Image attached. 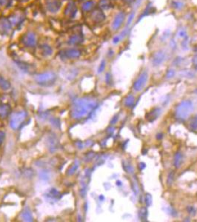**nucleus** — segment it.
<instances>
[{
  "label": "nucleus",
  "mask_w": 197,
  "mask_h": 222,
  "mask_svg": "<svg viewBox=\"0 0 197 222\" xmlns=\"http://www.w3.org/2000/svg\"><path fill=\"white\" fill-rule=\"evenodd\" d=\"M40 50H41L43 55H45V56H49L53 53L52 47L47 44H43L40 46Z\"/></svg>",
  "instance_id": "nucleus-20"
},
{
  "label": "nucleus",
  "mask_w": 197,
  "mask_h": 222,
  "mask_svg": "<svg viewBox=\"0 0 197 222\" xmlns=\"http://www.w3.org/2000/svg\"><path fill=\"white\" fill-rule=\"evenodd\" d=\"M121 40H122V39L120 38L119 35L116 36H114V39H113V43H114V45H116V44H118L120 41H121Z\"/></svg>",
  "instance_id": "nucleus-33"
},
{
  "label": "nucleus",
  "mask_w": 197,
  "mask_h": 222,
  "mask_svg": "<svg viewBox=\"0 0 197 222\" xmlns=\"http://www.w3.org/2000/svg\"><path fill=\"white\" fill-rule=\"evenodd\" d=\"M11 87L10 82L5 79L3 76H0V88L4 91H7Z\"/></svg>",
  "instance_id": "nucleus-21"
},
{
  "label": "nucleus",
  "mask_w": 197,
  "mask_h": 222,
  "mask_svg": "<svg viewBox=\"0 0 197 222\" xmlns=\"http://www.w3.org/2000/svg\"><path fill=\"white\" fill-rule=\"evenodd\" d=\"M9 20L13 25H18L24 21V16L21 13H13L11 16Z\"/></svg>",
  "instance_id": "nucleus-17"
},
{
  "label": "nucleus",
  "mask_w": 197,
  "mask_h": 222,
  "mask_svg": "<svg viewBox=\"0 0 197 222\" xmlns=\"http://www.w3.org/2000/svg\"><path fill=\"white\" fill-rule=\"evenodd\" d=\"M76 13H77V7H76L75 3L73 2L68 3V5L65 9V15L69 18H74L76 16Z\"/></svg>",
  "instance_id": "nucleus-11"
},
{
  "label": "nucleus",
  "mask_w": 197,
  "mask_h": 222,
  "mask_svg": "<svg viewBox=\"0 0 197 222\" xmlns=\"http://www.w3.org/2000/svg\"><path fill=\"white\" fill-rule=\"evenodd\" d=\"M124 168H125V171H127V173H133V167L132 165L128 162H125V165H124Z\"/></svg>",
  "instance_id": "nucleus-27"
},
{
  "label": "nucleus",
  "mask_w": 197,
  "mask_h": 222,
  "mask_svg": "<svg viewBox=\"0 0 197 222\" xmlns=\"http://www.w3.org/2000/svg\"><path fill=\"white\" fill-rule=\"evenodd\" d=\"M109 5H110V4H109L108 0H101L100 2L101 7H102V8H108Z\"/></svg>",
  "instance_id": "nucleus-29"
},
{
  "label": "nucleus",
  "mask_w": 197,
  "mask_h": 222,
  "mask_svg": "<svg viewBox=\"0 0 197 222\" xmlns=\"http://www.w3.org/2000/svg\"><path fill=\"white\" fill-rule=\"evenodd\" d=\"M157 139H162V133H160V134H158V135H157Z\"/></svg>",
  "instance_id": "nucleus-39"
},
{
  "label": "nucleus",
  "mask_w": 197,
  "mask_h": 222,
  "mask_svg": "<svg viewBox=\"0 0 197 222\" xmlns=\"http://www.w3.org/2000/svg\"><path fill=\"white\" fill-rule=\"evenodd\" d=\"M160 113H161V109L159 108H154L153 110H151L150 112L147 113L146 118L149 122H152L158 118V116H159Z\"/></svg>",
  "instance_id": "nucleus-15"
},
{
  "label": "nucleus",
  "mask_w": 197,
  "mask_h": 222,
  "mask_svg": "<svg viewBox=\"0 0 197 222\" xmlns=\"http://www.w3.org/2000/svg\"><path fill=\"white\" fill-rule=\"evenodd\" d=\"M134 102H135L134 96L132 95H129L127 98L125 99V106L128 107V108H131V107L133 105V104H134Z\"/></svg>",
  "instance_id": "nucleus-22"
},
{
  "label": "nucleus",
  "mask_w": 197,
  "mask_h": 222,
  "mask_svg": "<svg viewBox=\"0 0 197 222\" xmlns=\"http://www.w3.org/2000/svg\"><path fill=\"white\" fill-rule=\"evenodd\" d=\"M11 28H12V24L9 19L1 17L0 18V33L2 35H7L11 32Z\"/></svg>",
  "instance_id": "nucleus-7"
},
{
  "label": "nucleus",
  "mask_w": 197,
  "mask_h": 222,
  "mask_svg": "<svg viewBox=\"0 0 197 222\" xmlns=\"http://www.w3.org/2000/svg\"><path fill=\"white\" fill-rule=\"evenodd\" d=\"M96 101L91 98H80L74 101L72 105L70 114L75 119H81L88 116L96 107Z\"/></svg>",
  "instance_id": "nucleus-1"
},
{
  "label": "nucleus",
  "mask_w": 197,
  "mask_h": 222,
  "mask_svg": "<svg viewBox=\"0 0 197 222\" xmlns=\"http://www.w3.org/2000/svg\"><path fill=\"white\" fill-rule=\"evenodd\" d=\"M105 65H106V63H105V60H102V62H101L100 64H99V67L98 68V73H102L103 70H105Z\"/></svg>",
  "instance_id": "nucleus-31"
},
{
  "label": "nucleus",
  "mask_w": 197,
  "mask_h": 222,
  "mask_svg": "<svg viewBox=\"0 0 197 222\" xmlns=\"http://www.w3.org/2000/svg\"><path fill=\"white\" fill-rule=\"evenodd\" d=\"M145 202H146V204L148 206H150L151 203H152V198H151V196L148 193L145 196Z\"/></svg>",
  "instance_id": "nucleus-32"
},
{
  "label": "nucleus",
  "mask_w": 197,
  "mask_h": 222,
  "mask_svg": "<svg viewBox=\"0 0 197 222\" xmlns=\"http://www.w3.org/2000/svg\"><path fill=\"white\" fill-rule=\"evenodd\" d=\"M79 162H74V163L73 164V165L70 167V169L68 170V175H73V174L75 173L76 170H77L78 167H79Z\"/></svg>",
  "instance_id": "nucleus-24"
},
{
  "label": "nucleus",
  "mask_w": 197,
  "mask_h": 222,
  "mask_svg": "<svg viewBox=\"0 0 197 222\" xmlns=\"http://www.w3.org/2000/svg\"><path fill=\"white\" fill-rule=\"evenodd\" d=\"M172 6L177 10H181L184 7V3L181 1H173L172 2Z\"/></svg>",
  "instance_id": "nucleus-25"
},
{
  "label": "nucleus",
  "mask_w": 197,
  "mask_h": 222,
  "mask_svg": "<svg viewBox=\"0 0 197 222\" xmlns=\"http://www.w3.org/2000/svg\"><path fill=\"white\" fill-rule=\"evenodd\" d=\"M125 20V13L124 12H119L116 14L112 22V28L114 30H117L122 25Z\"/></svg>",
  "instance_id": "nucleus-9"
},
{
  "label": "nucleus",
  "mask_w": 197,
  "mask_h": 222,
  "mask_svg": "<svg viewBox=\"0 0 197 222\" xmlns=\"http://www.w3.org/2000/svg\"><path fill=\"white\" fill-rule=\"evenodd\" d=\"M36 82L42 86H51L56 80V76L54 73L47 72L38 74L34 78Z\"/></svg>",
  "instance_id": "nucleus-4"
},
{
  "label": "nucleus",
  "mask_w": 197,
  "mask_h": 222,
  "mask_svg": "<svg viewBox=\"0 0 197 222\" xmlns=\"http://www.w3.org/2000/svg\"><path fill=\"white\" fill-rule=\"evenodd\" d=\"M148 74L146 71H143L139 75V76L136 80V82L133 84V89L136 91H139L144 87V86L146 85V82L148 81Z\"/></svg>",
  "instance_id": "nucleus-5"
},
{
  "label": "nucleus",
  "mask_w": 197,
  "mask_h": 222,
  "mask_svg": "<svg viewBox=\"0 0 197 222\" xmlns=\"http://www.w3.org/2000/svg\"><path fill=\"white\" fill-rule=\"evenodd\" d=\"M134 16H135L134 12H132L131 14L129 15V16H128V22H127V27H128L130 24H131L132 22H133V18H134Z\"/></svg>",
  "instance_id": "nucleus-30"
},
{
  "label": "nucleus",
  "mask_w": 197,
  "mask_h": 222,
  "mask_svg": "<svg viewBox=\"0 0 197 222\" xmlns=\"http://www.w3.org/2000/svg\"><path fill=\"white\" fill-rule=\"evenodd\" d=\"M196 70H197V64H196Z\"/></svg>",
  "instance_id": "nucleus-42"
},
{
  "label": "nucleus",
  "mask_w": 197,
  "mask_h": 222,
  "mask_svg": "<svg viewBox=\"0 0 197 222\" xmlns=\"http://www.w3.org/2000/svg\"><path fill=\"white\" fill-rule=\"evenodd\" d=\"M174 75H175V70L173 69H169L166 73V78H173Z\"/></svg>",
  "instance_id": "nucleus-28"
},
{
  "label": "nucleus",
  "mask_w": 197,
  "mask_h": 222,
  "mask_svg": "<svg viewBox=\"0 0 197 222\" xmlns=\"http://www.w3.org/2000/svg\"><path fill=\"white\" fill-rule=\"evenodd\" d=\"M183 162V155L181 154V152H177V153L174 156V161H173V164L175 166V167L178 169L179 168Z\"/></svg>",
  "instance_id": "nucleus-18"
},
{
  "label": "nucleus",
  "mask_w": 197,
  "mask_h": 222,
  "mask_svg": "<svg viewBox=\"0 0 197 222\" xmlns=\"http://www.w3.org/2000/svg\"><path fill=\"white\" fill-rule=\"evenodd\" d=\"M11 113V106L7 104H0V118H7Z\"/></svg>",
  "instance_id": "nucleus-16"
},
{
  "label": "nucleus",
  "mask_w": 197,
  "mask_h": 222,
  "mask_svg": "<svg viewBox=\"0 0 197 222\" xmlns=\"http://www.w3.org/2000/svg\"><path fill=\"white\" fill-rule=\"evenodd\" d=\"M95 7V2L93 0H88L84 2L82 5V10L85 12H87V11H91L92 9L94 8Z\"/></svg>",
  "instance_id": "nucleus-19"
},
{
  "label": "nucleus",
  "mask_w": 197,
  "mask_h": 222,
  "mask_svg": "<svg viewBox=\"0 0 197 222\" xmlns=\"http://www.w3.org/2000/svg\"><path fill=\"white\" fill-rule=\"evenodd\" d=\"M91 18H92V20L94 21L95 22L100 23L105 20V16L102 10H100V9H96V10L93 11L92 13H91Z\"/></svg>",
  "instance_id": "nucleus-14"
},
{
  "label": "nucleus",
  "mask_w": 197,
  "mask_h": 222,
  "mask_svg": "<svg viewBox=\"0 0 197 222\" xmlns=\"http://www.w3.org/2000/svg\"><path fill=\"white\" fill-rule=\"evenodd\" d=\"M5 134L4 132L2 131H0V146L2 144L4 140H5Z\"/></svg>",
  "instance_id": "nucleus-35"
},
{
  "label": "nucleus",
  "mask_w": 197,
  "mask_h": 222,
  "mask_svg": "<svg viewBox=\"0 0 197 222\" xmlns=\"http://www.w3.org/2000/svg\"><path fill=\"white\" fill-rule=\"evenodd\" d=\"M7 0H0V7L5 6Z\"/></svg>",
  "instance_id": "nucleus-37"
},
{
  "label": "nucleus",
  "mask_w": 197,
  "mask_h": 222,
  "mask_svg": "<svg viewBox=\"0 0 197 222\" xmlns=\"http://www.w3.org/2000/svg\"><path fill=\"white\" fill-rule=\"evenodd\" d=\"M193 110H194V105L192 101L190 100L182 101L176 109V117L179 120L186 119L190 116Z\"/></svg>",
  "instance_id": "nucleus-2"
},
{
  "label": "nucleus",
  "mask_w": 197,
  "mask_h": 222,
  "mask_svg": "<svg viewBox=\"0 0 197 222\" xmlns=\"http://www.w3.org/2000/svg\"><path fill=\"white\" fill-rule=\"evenodd\" d=\"M179 36L181 38L187 37V32L185 30H180L179 31Z\"/></svg>",
  "instance_id": "nucleus-34"
},
{
  "label": "nucleus",
  "mask_w": 197,
  "mask_h": 222,
  "mask_svg": "<svg viewBox=\"0 0 197 222\" xmlns=\"http://www.w3.org/2000/svg\"><path fill=\"white\" fill-rule=\"evenodd\" d=\"M22 42L28 47H34L36 45V37L32 32H28L22 38Z\"/></svg>",
  "instance_id": "nucleus-6"
},
{
  "label": "nucleus",
  "mask_w": 197,
  "mask_h": 222,
  "mask_svg": "<svg viewBox=\"0 0 197 222\" xmlns=\"http://www.w3.org/2000/svg\"><path fill=\"white\" fill-rule=\"evenodd\" d=\"M61 7V2L59 0H51L47 2V9L50 12L56 13Z\"/></svg>",
  "instance_id": "nucleus-12"
},
{
  "label": "nucleus",
  "mask_w": 197,
  "mask_h": 222,
  "mask_svg": "<svg viewBox=\"0 0 197 222\" xmlns=\"http://www.w3.org/2000/svg\"><path fill=\"white\" fill-rule=\"evenodd\" d=\"M193 62H194L195 64H197V55H195V56L194 57V59H193Z\"/></svg>",
  "instance_id": "nucleus-38"
},
{
  "label": "nucleus",
  "mask_w": 197,
  "mask_h": 222,
  "mask_svg": "<svg viewBox=\"0 0 197 222\" xmlns=\"http://www.w3.org/2000/svg\"><path fill=\"white\" fill-rule=\"evenodd\" d=\"M22 218H23V219L26 221H33V217H32L31 213H30L28 210H25L23 212V213H22Z\"/></svg>",
  "instance_id": "nucleus-23"
},
{
  "label": "nucleus",
  "mask_w": 197,
  "mask_h": 222,
  "mask_svg": "<svg viewBox=\"0 0 197 222\" xmlns=\"http://www.w3.org/2000/svg\"><path fill=\"white\" fill-rule=\"evenodd\" d=\"M84 41V37L82 33H76L70 36L69 39L68 40V43L69 45H79L83 42Z\"/></svg>",
  "instance_id": "nucleus-13"
},
{
  "label": "nucleus",
  "mask_w": 197,
  "mask_h": 222,
  "mask_svg": "<svg viewBox=\"0 0 197 222\" xmlns=\"http://www.w3.org/2000/svg\"><path fill=\"white\" fill-rule=\"evenodd\" d=\"M28 113L26 111L20 110L13 113L10 119V126L13 130H19L25 122Z\"/></svg>",
  "instance_id": "nucleus-3"
},
{
  "label": "nucleus",
  "mask_w": 197,
  "mask_h": 222,
  "mask_svg": "<svg viewBox=\"0 0 197 222\" xmlns=\"http://www.w3.org/2000/svg\"><path fill=\"white\" fill-rule=\"evenodd\" d=\"M190 126L191 129L197 130V114L195 115L194 117L191 118L190 122Z\"/></svg>",
  "instance_id": "nucleus-26"
},
{
  "label": "nucleus",
  "mask_w": 197,
  "mask_h": 222,
  "mask_svg": "<svg viewBox=\"0 0 197 222\" xmlns=\"http://www.w3.org/2000/svg\"><path fill=\"white\" fill-rule=\"evenodd\" d=\"M82 55V51L76 48L67 49L61 52L60 55L66 59H78Z\"/></svg>",
  "instance_id": "nucleus-8"
},
{
  "label": "nucleus",
  "mask_w": 197,
  "mask_h": 222,
  "mask_svg": "<svg viewBox=\"0 0 197 222\" xmlns=\"http://www.w3.org/2000/svg\"><path fill=\"white\" fill-rule=\"evenodd\" d=\"M166 58V54L163 51H158L154 55L152 59V64L155 67H157L161 65L164 62Z\"/></svg>",
  "instance_id": "nucleus-10"
},
{
  "label": "nucleus",
  "mask_w": 197,
  "mask_h": 222,
  "mask_svg": "<svg viewBox=\"0 0 197 222\" xmlns=\"http://www.w3.org/2000/svg\"><path fill=\"white\" fill-rule=\"evenodd\" d=\"M195 93H197V89L196 90V91H195Z\"/></svg>",
  "instance_id": "nucleus-41"
},
{
  "label": "nucleus",
  "mask_w": 197,
  "mask_h": 222,
  "mask_svg": "<svg viewBox=\"0 0 197 222\" xmlns=\"http://www.w3.org/2000/svg\"><path fill=\"white\" fill-rule=\"evenodd\" d=\"M125 1H127L128 2H131L132 1V0H125Z\"/></svg>",
  "instance_id": "nucleus-40"
},
{
  "label": "nucleus",
  "mask_w": 197,
  "mask_h": 222,
  "mask_svg": "<svg viewBox=\"0 0 197 222\" xmlns=\"http://www.w3.org/2000/svg\"><path fill=\"white\" fill-rule=\"evenodd\" d=\"M111 79H112L111 75H110V73H108L106 74V82L108 84H110V82H111Z\"/></svg>",
  "instance_id": "nucleus-36"
},
{
  "label": "nucleus",
  "mask_w": 197,
  "mask_h": 222,
  "mask_svg": "<svg viewBox=\"0 0 197 222\" xmlns=\"http://www.w3.org/2000/svg\"><path fill=\"white\" fill-rule=\"evenodd\" d=\"M24 1H28V0H24Z\"/></svg>",
  "instance_id": "nucleus-43"
}]
</instances>
